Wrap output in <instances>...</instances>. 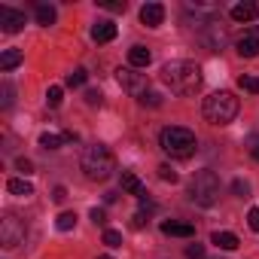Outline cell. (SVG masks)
Instances as JSON below:
<instances>
[{"mask_svg": "<svg viewBox=\"0 0 259 259\" xmlns=\"http://www.w3.org/2000/svg\"><path fill=\"white\" fill-rule=\"evenodd\" d=\"M238 85L244 89V92H250V95H259V76H238Z\"/></svg>", "mask_w": 259, "mask_h": 259, "instance_id": "cell-25", "label": "cell"}, {"mask_svg": "<svg viewBox=\"0 0 259 259\" xmlns=\"http://www.w3.org/2000/svg\"><path fill=\"white\" fill-rule=\"evenodd\" d=\"M116 79H119V85H122L128 95H135V98H144V95H147V76L138 73L135 67H119V70H116Z\"/></svg>", "mask_w": 259, "mask_h": 259, "instance_id": "cell-7", "label": "cell"}, {"mask_svg": "<svg viewBox=\"0 0 259 259\" xmlns=\"http://www.w3.org/2000/svg\"><path fill=\"white\" fill-rule=\"evenodd\" d=\"M159 177L165 180V183H177L180 177H177V171L171 168V165H159Z\"/></svg>", "mask_w": 259, "mask_h": 259, "instance_id": "cell-27", "label": "cell"}, {"mask_svg": "<svg viewBox=\"0 0 259 259\" xmlns=\"http://www.w3.org/2000/svg\"><path fill=\"white\" fill-rule=\"evenodd\" d=\"M19 171H22V174H31V162H28V159H19Z\"/></svg>", "mask_w": 259, "mask_h": 259, "instance_id": "cell-38", "label": "cell"}, {"mask_svg": "<svg viewBox=\"0 0 259 259\" xmlns=\"http://www.w3.org/2000/svg\"><path fill=\"white\" fill-rule=\"evenodd\" d=\"M162 232L168 238H192L195 235V226L192 223H180V220H165L162 223Z\"/></svg>", "mask_w": 259, "mask_h": 259, "instance_id": "cell-11", "label": "cell"}, {"mask_svg": "<svg viewBox=\"0 0 259 259\" xmlns=\"http://www.w3.org/2000/svg\"><path fill=\"white\" fill-rule=\"evenodd\" d=\"M247 150H250V156L259 162V135H253V138L247 141Z\"/></svg>", "mask_w": 259, "mask_h": 259, "instance_id": "cell-32", "label": "cell"}, {"mask_svg": "<svg viewBox=\"0 0 259 259\" xmlns=\"http://www.w3.org/2000/svg\"><path fill=\"white\" fill-rule=\"evenodd\" d=\"M52 198H55V201L61 204V201L67 198V189H64V186H55V189H52Z\"/></svg>", "mask_w": 259, "mask_h": 259, "instance_id": "cell-36", "label": "cell"}, {"mask_svg": "<svg viewBox=\"0 0 259 259\" xmlns=\"http://www.w3.org/2000/svg\"><path fill=\"white\" fill-rule=\"evenodd\" d=\"M55 226H58L61 232H70V229L76 226V213H73V210H64V213L55 220Z\"/></svg>", "mask_w": 259, "mask_h": 259, "instance_id": "cell-24", "label": "cell"}, {"mask_svg": "<svg viewBox=\"0 0 259 259\" xmlns=\"http://www.w3.org/2000/svg\"><path fill=\"white\" fill-rule=\"evenodd\" d=\"M79 165H82V171H85L89 180H107V177L116 171V159H113V153H110L104 144H89V147L82 150Z\"/></svg>", "mask_w": 259, "mask_h": 259, "instance_id": "cell-3", "label": "cell"}, {"mask_svg": "<svg viewBox=\"0 0 259 259\" xmlns=\"http://www.w3.org/2000/svg\"><path fill=\"white\" fill-rule=\"evenodd\" d=\"M19 64H22V52L19 49H4V52H0V70H4V73L16 70Z\"/></svg>", "mask_w": 259, "mask_h": 259, "instance_id": "cell-18", "label": "cell"}, {"mask_svg": "<svg viewBox=\"0 0 259 259\" xmlns=\"http://www.w3.org/2000/svg\"><path fill=\"white\" fill-rule=\"evenodd\" d=\"M232 189H235V195H238V198H250V186H247L244 180H235V183H232Z\"/></svg>", "mask_w": 259, "mask_h": 259, "instance_id": "cell-30", "label": "cell"}, {"mask_svg": "<svg viewBox=\"0 0 259 259\" xmlns=\"http://www.w3.org/2000/svg\"><path fill=\"white\" fill-rule=\"evenodd\" d=\"M201 40H204V46H207L210 52H220V49L226 46V40H229V37H226V31L213 22V25H207V31H204V37H201Z\"/></svg>", "mask_w": 259, "mask_h": 259, "instance_id": "cell-10", "label": "cell"}, {"mask_svg": "<svg viewBox=\"0 0 259 259\" xmlns=\"http://www.w3.org/2000/svg\"><path fill=\"white\" fill-rule=\"evenodd\" d=\"M98 259H113V256H98Z\"/></svg>", "mask_w": 259, "mask_h": 259, "instance_id": "cell-39", "label": "cell"}, {"mask_svg": "<svg viewBox=\"0 0 259 259\" xmlns=\"http://www.w3.org/2000/svg\"><path fill=\"white\" fill-rule=\"evenodd\" d=\"M235 116H238V98L232 92L220 89V92L204 98V119L210 125H229Z\"/></svg>", "mask_w": 259, "mask_h": 259, "instance_id": "cell-4", "label": "cell"}, {"mask_svg": "<svg viewBox=\"0 0 259 259\" xmlns=\"http://www.w3.org/2000/svg\"><path fill=\"white\" fill-rule=\"evenodd\" d=\"M92 220H95L98 226H104V223H107V213H104L101 207H92Z\"/></svg>", "mask_w": 259, "mask_h": 259, "instance_id": "cell-35", "label": "cell"}, {"mask_svg": "<svg viewBox=\"0 0 259 259\" xmlns=\"http://www.w3.org/2000/svg\"><path fill=\"white\" fill-rule=\"evenodd\" d=\"M104 244H107V247H122V232L107 229V232H104Z\"/></svg>", "mask_w": 259, "mask_h": 259, "instance_id": "cell-26", "label": "cell"}, {"mask_svg": "<svg viewBox=\"0 0 259 259\" xmlns=\"http://www.w3.org/2000/svg\"><path fill=\"white\" fill-rule=\"evenodd\" d=\"M116 37V25L113 22H95L92 25V40L95 43H110Z\"/></svg>", "mask_w": 259, "mask_h": 259, "instance_id": "cell-16", "label": "cell"}, {"mask_svg": "<svg viewBox=\"0 0 259 259\" xmlns=\"http://www.w3.org/2000/svg\"><path fill=\"white\" fill-rule=\"evenodd\" d=\"M141 104H150V107H162V95H159V92H147V95L141 98Z\"/></svg>", "mask_w": 259, "mask_h": 259, "instance_id": "cell-29", "label": "cell"}, {"mask_svg": "<svg viewBox=\"0 0 259 259\" xmlns=\"http://www.w3.org/2000/svg\"><path fill=\"white\" fill-rule=\"evenodd\" d=\"M186 256L189 259H204V244H189L186 247Z\"/></svg>", "mask_w": 259, "mask_h": 259, "instance_id": "cell-31", "label": "cell"}, {"mask_svg": "<svg viewBox=\"0 0 259 259\" xmlns=\"http://www.w3.org/2000/svg\"><path fill=\"white\" fill-rule=\"evenodd\" d=\"M85 79H89V73H85L82 67H76L73 73H67V79H64V85H70V89H79V85H85Z\"/></svg>", "mask_w": 259, "mask_h": 259, "instance_id": "cell-22", "label": "cell"}, {"mask_svg": "<svg viewBox=\"0 0 259 259\" xmlns=\"http://www.w3.org/2000/svg\"><path fill=\"white\" fill-rule=\"evenodd\" d=\"M210 244H217L220 250H235L241 241H238L235 232H213V235H210Z\"/></svg>", "mask_w": 259, "mask_h": 259, "instance_id": "cell-19", "label": "cell"}, {"mask_svg": "<svg viewBox=\"0 0 259 259\" xmlns=\"http://www.w3.org/2000/svg\"><path fill=\"white\" fill-rule=\"evenodd\" d=\"M61 101H64V89H61V85H49L46 104H49V107H61Z\"/></svg>", "mask_w": 259, "mask_h": 259, "instance_id": "cell-23", "label": "cell"}, {"mask_svg": "<svg viewBox=\"0 0 259 259\" xmlns=\"http://www.w3.org/2000/svg\"><path fill=\"white\" fill-rule=\"evenodd\" d=\"M4 107H13V85L4 82Z\"/></svg>", "mask_w": 259, "mask_h": 259, "instance_id": "cell-34", "label": "cell"}, {"mask_svg": "<svg viewBox=\"0 0 259 259\" xmlns=\"http://www.w3.org/2000/svg\"><path fill=\"white\" fill-rule=\"evenodd\" d=\"M256 16H259V4H256V0H244V4L232 7V19L235 22H253Z\"/></svg>", "mask_w": 259, "mask_h": 259, "instance_id": "cell-12", "label": "cell"}, {"mask_svg": "<svg viewBox=\"0 0 259 259\" xmlns=\"http://www.w3.org/2000/svg\"><path fill=\"white\" fill-rule=\"evenodd\" d=\"M159 147H162V153L171 156V159H189V156H195L198 141H195V135L189 132V128H183V125H168V128H162V135H159Z\"/></svg>", "mask_w": 259, "mask_h": 259, "instance_id": "cell-2", "label": "cell"}, {"mask_svg": "<svg viewBox=\"0 0 259 259\" xmlns=\"http://www.w3.org/2000/svg\"><path fill=\"white\" fill-rule=\"evenodd\" d=\"M235 49H238L241 58H256V55H259V37H256V34H247V37H241V40L235 43Z\"/></svg>", "mask_w": 259, "mask_h": 259, "instance_id": "cell-15", "label": "cell"}, {"mask_svg": "<svg viewBox=\"0 0 259 259\" xmlns=\"http://www.w3.org/2000/svg\"><path fill=\"white\" fill-rule=\"evenodd\" d=\"M141 22H144L147 28H159V25L165 22V7H162V4H144V7H141Z\"/></svg>", "mask_w": 259, "mask_h": 259, "instance_id": "cell-9", "label": "cell"}, {"mask_svg": "<svg viewBox=\"0 0 259 259\" xmlns=\"http://www.w3.org/2000/svg\"><path fill=\"white\" fill-rule=\"evenodd\" d=\"M0 28H4L7 34H16L25 28V13L13 10V7H0Z\"/></svg>", "mask_w": 259, "mask_h": 259, "instance_id": "cell-8", "label": "cell"}, {"mask_svg": "<svg viewBox=\"0 0 259 259\" xmlns=\"http://www.w3.org/2000/svg\"><path fill=\"white\" fill-rule=\"evenodd\" d=\"M101 7L110 13H125V0H101Z\"/></svg>", "mask_w": 259, "mask_h": 259, "instance_id": "cell-28", "label": "cell"}, {"mask_svg": "<svg viewBox=\"0 0 259 259\" xmlns=\"http://www.w3.org/2000/svg\"><path fill=\"white\" fill-rule=\"evenodd\" d=\"M34 16H37V22L40 25H55V19H58V13H55V7L52 4H37V10H34Z\"/></svg>", "mask_w": 259, "mask_h": 259, "instance_id": "cell-21", "label": "cell"}, {"mask_svg": "<svg viewBox=\"0 0 259 259\" xmlns=\"http://www.w3.org/2000/svg\"><path fill=\"white\" fill-rule=\"evenodd\" d=\"M25 235H28V229H25V223L19 220V217H13V213H7L4 220H0V244L4 247H19V244H25Z\"/></svg>", "mask_w": 259, "mask_h": 259, "instance_id": "cell-6", "label": "cell"}, {"mask_svg": "<svg viewBox=\"0 0 259 259\" xmlns=\"http://www.w3.org/2000/svg\"><path fill=\"white\" fill-rule=\"evenodd\" d=\"M85 101L89 104H101V92H85Z\"/></svg>", "mask_w": 259, "mask_h": 259, "instance_id": "cell-37", "label": "cell"}, {"mask_svg": "<svg viewBox=\"0 0 259 259\" xmlns=\"http://www.w3.org/2000/svg\"><path fill=\"white\" fill-rule=\"evenodd\" d=\"M189 198L195 204H201V207L217 204V198H220V177L213 171H198L192 177V183H189Z\"/></svg>", "mask_w": 259, "mask_h": 259, "instance_id": "cell-5", "label": "cell"}, {"mask_svg": "<svg viewBox=\"0 0 259 259\" xmlns=\"http://www.w3.org/2000/svg\"><path fill=\"white\" fill-rule=\"evenodd\" d=\"M7 189H10V195H19V198H28V195H34V186H31L25 177H13V180L7 183Z\"/></svg>", "mask_w": 259, "mask_h": 259, "instance_id": "cell-20", "label": "cell"}, {"mask_svg": "<svg viewBox=\"0 0 259 259\" xmlns=\"http://www.w3.org/2000/svg\"><path fill=\"white\" fill-rule=\"evenodd\" d=\"M162 79L177 95H195L201 89V82H204V73H201V67L195 61H183L180 58V61H168L162 67Z\"/></svg>", "mask_w": 259, "mask_h": 259, "instance_id": "cell-1", "label": "cell"}, {"mask_svg": "<svg viewBox=\"0 0 259 259\" xmlns=\"http://www.w3.org/2000/svg\"><path fill=\"white\" fill-rule=\"evenodd\" d=\"M247 223H250V229H253V232H259V207H253V210L247 213Z\"/></svg>", "mask_w": 259, "mask_h": 259, "instance_id": "cell-33", "label": "cell"}, {"mask_svg": "<svg viewBox=\"0 0 259 259\" xmlns=\"http://www.w3.org/2000/svg\"><path fill=\"white\" fill-rule=\"evenodd\" d=\"M67 141H76V135H70V132H64V135H55V132L40 135V147H43V150H58V147H64Z\"/></svg>", "mask_w": 259, "mask_h": 259, "instance_id": "cell-14", "label": "cell"}, {"mask_svg": "<svg viewBox=\"0 0 259 259\" xmlns=\"http://www.w3.org/2000/svg\"><path fill=\"white\" fill-rule=\"evenodd\" d=\"M122 189H125L128 195H138V198H147V189H144L141 177H138V174H132V171H122Z\"/></svg>", "mask_w": 259, "mask_h": 259, "instance_id": "cell-13", "label": "cell"}, {"mask_svg": "<svg viewBox=\"0 0 259 259\" xmlns=\"http://www.w3.org/2000/svg\"><path fill=\"white\" fill-rule=\"evenodd\" d=\"M150 61H153V52L147 46H132L128 49V64L132 67H150Z\"/></svg>", "mask_w": 259, "mask_h": 259, "instance_id": "cell-17", "label": "cell"}]
</instances>
